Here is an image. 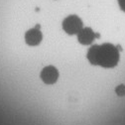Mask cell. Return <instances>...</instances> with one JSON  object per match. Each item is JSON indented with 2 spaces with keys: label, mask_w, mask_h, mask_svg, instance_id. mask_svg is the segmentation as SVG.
Wrapping results in <instances>:
<instances>
[{
  "label": "cell",
  "mask_w": 125,
  "mask_h": 125,
  "mask_svg": "<svg viewBox=\"0 0 125 125\" xmlns=\"http://www.w3.org/2000/svg\"><path fill=\"white\" fill-rule=\"evenodd\" d=\"M59 76H60L59 70L55 66H52V65L44 67L40 73L41 81L45 84H48V85L55 84L59 80Z\"/></svg>",
  "instance_id": "cell-3"
},
{
  "label": "cell",
  "mask_w": 125,
  "mask_h": 125,
  "mask_svg": "<svg viewBox=\"0 0 125 125\" xmlns=\"http://www.w3.org/2000/svg\"><path fill=\"white\" fill-rule=\"evenodd\" d=\"M62 28L66 34L70 36H74L79 34V32L83 28V22L77 15H69L62 20Z\"/></svg>",
  "instance_id": "cell-2"
},
{
  "label": "cell",
  "mask_w": 125,
  "mask_h": 125,
  "mask_svg": "<svg viewBox=\"0 0 125 125\" xmlns=\"http://www.w3.org/2000/svg\"><path fill=\"white\" fill-rule=\"evenodd\" d=\"M25 43L30 47H37L43 41V33L40 29V26L33 27L27 30L24 35Z\"/></svg>",
  "instance_id": "cell-4"
},
{
  "label": "cell",
  "mask_w": 125,
  "mask_h": 125,
  "mask_svg": "<svg viewBox=\"0 0 125 125\" xmlns=\"http://www.w3.org/2000/svg\"><path fill=\"white\" fill-rule=\"evenodd\" d=\"M86 59L92 66L103 69H113L120 61V54L116 47L111 43L92 45L87 50Z\"/></svg>",
  "instance_id": "cell-1"
},
{
  "label": "cell",
  "mask_w": 125,
  "mask_h": 125,
  "mask_svg": "<svg viewBox=\"0 0 125 125\" xmlns=\"http://www.w3.org/2000/svg\"><path fill=\"white\" fill-rule=\"evenodd\" d=\"M115 93L118 96H125V84H118L115 87Z\"/></svg>",
  "instance_id": "cell-6"
},
{
  "label": "cell",
  "mask_w": 125,
  "mask_h": 125,
  "mask_svg": "<svg viewBox=\"0 0 125 125\" xmlns=\"http://www.w3.org/2000/svg\"><path fill=\"white\" fill-rule=\"evenodd\" d=\"M77 42L83 46H90L94 42L96 35L90 27H83L76 35Z\"/></svg>",
  "instance_id": "cell-5"
},
{
  "label": "cell",
  "mask_w": 125,
  "mask_h": 125,
  "mask_svg": "<svg viewBox=\"0 0 125 125\" xmlns=\"http://www.w3.org/2000/svg\"><path fill=\"white\" fill-rule=\"evenodd\" d=\"M117 4L120 10L125 13V0H117Z\"/></svg>",
  "instance_id": "cell-7"
}]
</instances>
